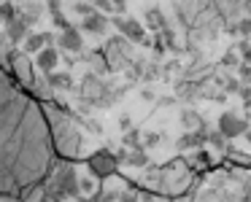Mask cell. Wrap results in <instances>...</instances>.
Returning a JSON list of instances; mask_svg holds the SVG:
<instances>
[{
    "label": "cell",
    "mask_w": 251,
    "mask_h": 202,
    "mask_svg": "<svg viewBox=\"0 0 251 202\" xmlns=\"http://www.w3.org/2000/svg\"><path fill=\"white\" fill-rule=\"evenodd\" d=\"M46 116V124H49V135H51V146H54V154L62 159H76L81 154V132L73 124V116L62 108H54V105L44 103L41 105Z\"/></svg>",
    "instance_id": "obj_1"
},
{
    "label": "cell",
    "mask_w": 251,
    "mask_h": 202,
    "mask_svg": "<svg viewBox=\"0 0 251 202\" xmlns=\"http://www.w3.org/2000/svg\"><path fill=\"white\" fill-rule=\"evenodd\" d=\"M46 183L62 197V200H81V189H78V173L73 164L68 162H57L54 164V173L49 175Z\"/></svg>",
    "instance_id": "obj_2"
},
{
    "label": "cell",
    "mask_w": 251,
    "mask_h": 202,
    "mask_svg": "<svg viewBox=\"0 0 251 202\" xmlns=\"http://www.w3.org/2000/svg\"><path fill=\"white\" fill-rule=\"evenodd\" d=\"M87 167L89 173L95 175V178H111V175L116 173V167H119V159H116V154H111L108 148H98L95 154H89L87 157Z\"/></svg>",
    "instance_id": "obj_3"
},
{
    "label": "cell",
    "mask_w": 251,
    "mask_h": 202,
    "mask_svg": "<svg viewBox=\"0 0 251 202\" xmlns=\"http://www.w3.org/2000/svg\"><path fill=\"white\" fill-rule=\"evenodd\" d=\"M111 22H114V27L119 30L122 38H127L130 44H149L146 30H143V24L138 22V19H132V17H111Z\"/></svg>",
    "instance_id": "obj_4"
},
{
    "label": "cell",
    "mask_w": 251,
    "mask_h": 202,
    "mask_svg": "<svg viewBox=\"0 0 251 202\" xmlns=\"http://www.w3.org/2000/svg\"><path fill=\"white\" fill-rule=\"evenodd\" d=\"M246 130H249V121H246L243 116H238L235 111H224V113L219 116V132H222L227 140L240 137Z\"/></svg>",
    "instance_id": "obj_5"
},
{
    "label": "cell",
    "mask_w": 251,
    "mask_h": 202,
    "mask_svg": "<svg viewBox=\"0 0 251 202\" xmlns=\"http://www.w3.org/2000/svg\"><path fill=\"white\" fill-rule=\"evenodd\" d=\"M57 46H60L62 51H68V54H76V51L84 49V38H81V30L78 27H65L60 33V38H57Z\"/></svg>",
    "instance_id": "obj_6"
},
{
    "label": "cell",
    "mask_w": 251,
    "mask_h": 202,
    "mask_svg": "<svg viewBox=\"0 0 251 202\" xmlns=\"http://www.w3.org/2000/svg\"><path fill=\"white\" fill-rule=\"evenodd\" d=\"M208 143V127H197V130H186V135L178 137V148L181 151H195V148H202Z\"/></svg>",
    "instance_id": "obj_7"
},
{
    "label": "cell",
    "mask_w": 251,
    "mask_h": 202,
    "mask_svg": "<svg viewBox=\"0 0 251 202\" xmlns=\"http://www.w3.org/2000/svg\"><path fill=\"white\" fill-rule=\"evenodd\" d=\"M57 65H60V51H57V46H46V49H41L38 54H35V67H38L44 76L54 73Z\"/></svg>",
    "instance_id": "obj_8"
},
{
    "label": "cell",
    "mask_w": 251,
    "mask_h": 202,
    "mask_svg": "<svg viewBox=\"0 0 251 202\" xmlns=\"http://www.w3.org/2000/svg\"><path fill=\"white\" fill-rule=\"evenodd\" d=\"M54 44H57V35H54V33H33V35H27V38L22 41L25 54H38L41 49H46V46H54Z\"/></svg>",
    "instance_id": "obj_9"
},
{
    "label": "cell",
    "mask_w": 251,
    "mask_h": 202,
    "mask_svg": "<svg viewBox=\"0 0 251 202\" xmlns=\"http://www.w3.org/2000/svg\"><path fill=\"white\" fill-rule=\"evenodd\" d=\"M30 27H33V24H30L27 19H25L22 14H19V17L14 19V22H8V24H6V35L14 41V44H22V41L30 35Z\"/></svg>",
    "instance_id": "obj_10"
},
{
    "label": "cell",
    "mask_w": 251,
    "mask_h": 202,
    "mask_svg": "<svg viewBox=\"0 0 251 202\" xmlns=\"http://www.w3.org/2000/svg\"><path fill=\"white\" fill-rule=\"evenodd\" d=\"M81 30L84 33H95V35H103L105 30H108V17L100 11H92L89 17L81 19Z\"/></svg>",
    "instance_id": "obj_11"
},
{
    "label": "cell",
    "mask_w": 251,
    "mask_h": 202,
    "mask_svg": "<svg viewBox=\"0 0 251 202\" xmlns=\"http://www.w3.org/2000/svg\"><path fill=\"white\" fill-rule=\"evenodd\" d=\"M146 24H149L151 30H157V33L168 30V19H165V14L159 11L157 6H154V8H149V11H146Z\"/></svg>",
    "instance_id": "obj_12"
},
{
    "label": "cell",
    "mask_w": 251,
    "mask_h": 202,
    "mask_svg": "<svg viewBox=\"0 0 251 202\" xmlns=\"http://www.w3.org/2000/svg\"><path fill=\"white\" fill-rule=\"evenodd\" d=\"M46 87H51V89H71L73 87V78H71V73H49L46 76Z\"/></svg>",
    "instance_id": "obj_13"
},
{
    "label": "cell",
    "mask_w": 251,
    "mask_h": 202,
    "mask_svg": "<svg viewBox=\"0 0 251 202\" xmlns=\"http://www.w3.org/2000/svg\"><path fill=\"white\" fill-rule=\"evenodd\" d=\"M17 17H19V6L14 0H3V3H0V22H3V27H6L8 22H14Z\"/></svg>",
    "instance_id": "obj_14"
},
{
    "label": "cell",
    "mask_w": 251,
    "mask_h": 202,
    "mask_svg": "<svg viewBox=\"0 0 251 202\" xmlns=\"http://www.w3.org/2000/svg\"><path fill=\"white\" fill-rule=\"evenodd\" d=\"M181 124H184L186 130H197V127H202V124H205V121H202V116L197 113V111L186 108L184 113H181Z\"/></svg>",
    "instance_id": "obj_15"
},
{
    "label": "cell",
    "mask_w": 251,
    "mask_h": 202,
    "mask_svg": "<svg viewBox=\"0 0 251 202\" xmlns=\"http://www.w3.org/2000/svg\"><path fill=\"white\" fill-rule=\"evenodd\" d=\"M125 162L130 164V167H146L149 157H146V151H143V148H132V154H127Z\"/></svg>",
    "instance_id": "obj_16"
},
{
    "label": "cell",
    "mask_w": 251,
    "mask_h": 202,
    "mask_svg": "<svg viewBox=\"0 0 251 202\" xmlns=\"http://www.w3.org/2000/svg\"><path fill=\"white\" fill-rule=\"evenodd\" d=\"M143 135H141V130H127V135H125V146H130V148H143Z\"/></svg>",
    "instance_id": "obj_17"
},
{
    "label": "cell",
    "mask_w": 251,
    "mask_h": 202,
    "mask_svg": "<svg viewBox=\"0 0 251 202\" xmlns=\"http://www.w3.org/2000/svg\"><path fill=\"white\" fill-rule=\"evenodd\" d=\"M208 143H211L213 148H219V151H224V148H227V137L222 135V132H208Z\"/></svg>",
    "instance_id": "obj_18"
},
{
    "label": "cell",
    "mask_w": 251,
    "mask_h": 202,
    "mask_svg": "<svg viewBox=\"0 0 251 202\" xmlns=\"http://www.w3.org/2000/svg\"><path fill=\"white\" fill-rule=\"evenodd\" d=\"M78 189H81V194H95L100 186L95 178H78Z\"/></svg>",
    "instance_id": "obj_19"
},
{
    "label": "cell",
    "mask_w": 251,
    "mask_h": 202,
    "mask_svg": "<svg viewBox=\"0 0 251 202\" xmlns=\"http://www.w3.org/2000/svg\"><path fill=\"white\" fill-rule=\"evenodd\" d=\"M92 6H95V11H100V14H114L116 11L111 0H92Z\"/></svg>",
    "instance_id": "obj_20"
},
{
    "label": "cell",
    "mask_w": 251,
    "mask_h": 202,
    "mask_svg": "<svg viewBox=\"0 0 251 202\" xmlns=\"http://www.w3.org/2000/svg\"><path fill=\"white\" fill-rule=\"evenodd\" d=\"M222 65H224V67H238V65H240V57H238V51H232V49H229L227 54L222 57Z\"/></svg>",
    "instance_id": "obj_21"
},
{
    "label": "cell",
    "mask_w": 251,
    "mask_h": 202,
    "mask_svg": "<svg viewBox=\"0 0 251 202\" xmlns=\"http://www.w3.org/2000/svg\"><path fill=\"white\" fill-rule=\"evenodd\" d=\"M238 78H240V84H251V65L249 62H240L238 65Z\"/></svg>",
    "instance_id": "obj_22"
},
{
    "label": "cell",
    "mask_w": 251,
    "mask_h": 202,
    "mask_svg": "<svg viewBox=\"0 0 251 202\" xmlns=\"http://www.w3.org/2000/svg\"><path fill=\"white\" fill-rule=\"evenodd\" d=\"M240 87H243L240 78H227V81H224V92H227V94H238Z\"/></svg>",
    "instance_id": "obj_23"
},
{
    "label": "cell",
    "mask_w": 251,
    "mask_h": 202,
    "mask_svg": "<svg viewBox=\"0 0 251 202\" xmlns=\"http://www.w3.org/2000/svg\"><path fill=\"white\" fill-rule=\"evenodd\" d=\"M51 19H54V24H57V27H60V30L71 27V22H68V19H65V14H62V11H51Z\"/></svg>",
    "instance_id": "obj_24"
},
{
    "label": "cell",
    "mask_w": 251,
    "mask_h": 202,
    "mask_svg": "<svg viewBox=\"0 0 251 202\" xmlns=\"http://www.w3.org/2000/svg\"><path fill=\"white\" fill-rule=\"evenodd\" d=\"M141 143H143V148H151V146H157V143H159V135H157V132H146Z\"/></svg>",
    "instance_id": "obj_25"
},
{
    "label": "cell",
    "mask_w": 251,
    "mask_h": 202,
    "mask_svg": "<svg viewBox=\"0 0 251 202\" xmlns=\"http://www.w3.org/2000/svg\"><path fill=\"white\" fill-rule=\"evenodd\" d=\"M92 11H95L92 3H76V14H81V17H89Z\"/></svg>",
    "instance_id": "obj_26"
},
{
    "label": "cell",
    "mask_w": 251,
    "mask_h": 202,
    "mask_svg": "<svg viewBox=\"0 0 251 202\" xmlns=\"http://www.w3.org/2000/svg\"><path fill=\"white\" fill-rule=\"evenodd\" d=\"M238 94H240V97H243V103H246V105H249V108H251V84H243Z\"/></svg>",
    "instance_id": "obj_27"
},
{
    "label": "cell",
    "mask_w": 251,
    "mask_h": 202,
    "mask_svg": "<svg viewBox=\"0 0 251 202\" xmlns=\"http://www.w3.org/2000/svg\"><path fill=\"white\" fill-rule=\"evenodd\" d=\"M119 202H138V197H135V194H130V191H122Z\"/></svg>",
    "instance_id": "obj_28"
},
{
    "label": "cell",
    "mask_w": 251,
    "mask_h": 202,
    "mask_svg": "<svg viewBox=\"0 0 251 202\" xmlns=\"http://www.w3.org/2000/svg\"><path fill=\"white\" fill-rule=\"evenodd\" d=\"M111 3H114V8L119 14H125V8H127V0H111Z\"/></svg>",
    "instance_id": "obj_29"
},
{
    "label": "cell",
    "mask_w": 251,
    "mask_h": 202,
    "mask_svg": "<svg viewBox=\"0 0 251 202\" xmlns=\"http://www.w3.org/2000/svg\"><path fill=\"white\" fill-rule=\"evenodd\" d=\"M130 127H132L130 119H127V116H122V130H130Z\"/></svg>",
    "instance_id": "obj_30"
},
{
    "label": "cell",
    "mask_w": 251,
    "mask_h": 202,
    "mask_svg": "<svg viewBox=\"0 0 251 202\" xmlns=\"http://www.w3.org/2000/svg\"><path fill=\"white\" fill-rule=\"evenodd\" d=\"M243 137H246V140L251 143V130H246V132H243Z\"/></svg>",
    "instance_id": "obj_31"
},
{
    "label": "cell",
    "mask_w": 251,
    "mask_h": 202,
    "mask_svg": "<svg viewBox=\"0 0 251 202\" xmlns=\"http://www.w3.org/2000/svg\"><path fill=\"white\" fill-rule=\"evenodd\" d=\"M14 3H22V0H14Z\"/></svg>",
    "instance_id": "obj_32"
},
{
    "label": "cell",
    "mask_w": 251,
    "mask_h": 202,
    "mask_svg": "<svg viewBox=\"0 0 251 202\" xmlns=\"http://www.w3.org/2000/svg\"><path fill=\"white\" fill-rule=\"evenodd\" d=\"M0 3H3V0H0Z\"/></svg>",
    "instance_id": "obj_33"
}]
</instances>
